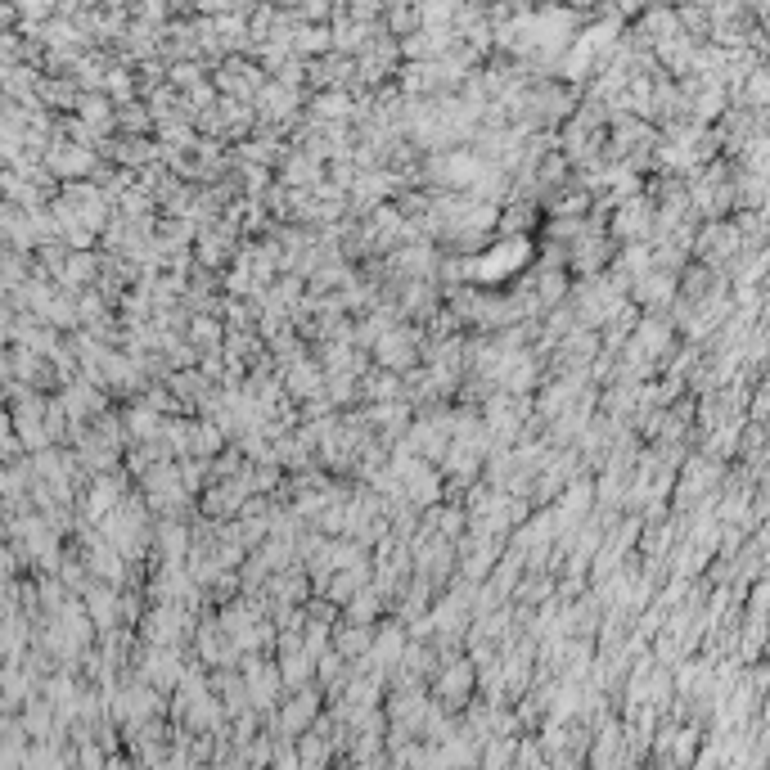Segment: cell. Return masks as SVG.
Listing matches in <instances>:
<instances>
[{"instance_id":"9c48e42d","label":"cell","mask_w":770,"mask_h":770,"mask_svg":"<svg viewBox=\"0 0 770 770\" xmlns=\"http://www.w3.org/2000/svg\"><path fill=\"white\" fill-rule=\"evenodd\" d=\"M311 176H316V163H302V158L284 167V181H293V185H307Z\"/></svg>"},{"instance_id":"277c9868","label":"cell","mask_w":770,"mask_h":770,"mask_svg":"<svg viewBox=\"0 0 770 770\" xmlns=\"http://www.w3.org/2000/svg\"><path fill=\"white\" fill-rule=\"evenodd\" d=\"M316 716H320L316 689H298V698H293V703L275 716V725H280V734H298L302 725H316Z\"/></svg>"},{"instance_id":"8992f818","label":"cell","mask_w":770,"mask_h":770,"mask_svg":"<svg viewBox=\"0 0 770 770\" xmlns=\"http://www.w3.org/2000/svg\"><path fill=\"white\" fill-rule=\"evenodd\" d=\"M334 649L343 653V658H365V653L374 649V631H370V622H347V626H338L334 631Z\"/></svg>"},{"instance_id":"3957f363","label":"cell","mask_w":770,"mask_h":770,"mask_svg":"<svg viewBox=\"0 0 770 770\" xmlns=\"http://www.w3.org/2000/svg\"><path fill=\"white\" fill-rule=\"evenodd\" d=\"M473 680H478V662H469V658H446L442 667H437V676H433V694L455 712V707L469 698Z\"/></svg>"},{"instance_id":"6da1fadb","label":"cell","mask_w":770,"mask_h":770,"mask_svg":"<svg viewBox=\"0 0 770 770\" xmlns=\"http://www.w3.org/2000/svg\"><path fill=\"white\" fill-rule=\"evenodd\" d=\"M194 626V613L185 604H154L149 617H140V635L145 644H181Z\"/></svg>"},{"instance_id":"5b68a950","label":"cell","mask_w":770,"mask_h":770,"mask_svg":"<svg viewBox=\"0 0 770 770\" xmlns=\"http://www.w3.org/2000/svg\"><path fill=\"white\" fill-rule=\"evenodd\" d=\"M406 392V383H401V374L397 370H374V374H361V388H356V397L361 401H392V397H401Z\"/></svg>"},{"instance_id":"7a4b0ae2","label":"cell","mask_w":770,"mask_h":770,"mask_svg":"<svg viewBox=\"0 0 770 770\" xmlns=\"http://www.w3.org/2000/svg\"><path fill=\"white\" fill-rule=\"evenodd\" d=\"M419 352H424V338H419V329H397V325H392L388 334L374 343V361H379L383 370H397V374L415 370Z\"/></svg>"},{"instance_id":"52a82bcc","label":"cell","mask_w":770,"mask_h":770,"mask_svg":"<svg viewBox=\"0 0 770 770\" xmlns=\"http://www.w3.org/2000/svg\"><path fill=\"white\" fill-rule=\"evenodd\" d=\"M50 172H55V176H86V172H95L91 149H82V145L55 149V154H50Z\"/></svg>"},{"instance_id":"ba28073f","label":"cell","mask_w":770,"mask_h":770,"mask_svg":"<svg viewBox=\"0 0 770 770\" xmlns=\"http://www.w3.org/2000/svg\"><path fill=\"white\" fill-rule=\"evenodd\" d=\"M311 662H316V653L307 649H293V653H280V676H284V689H302L311 680Z\"/></svg>"}]
</instances>
